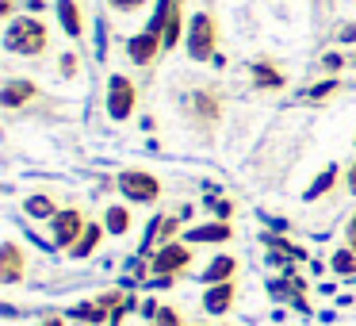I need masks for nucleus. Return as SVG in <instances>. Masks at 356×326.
I'll list each match as a JSON object with an SVG mask.
<instances>
[{
  "mask_svg": "<svg viewBox=\"0 0 356 326\" xmlns=\"http://www.w3.org/2000/svg\"><path fill=\"white\" fill-rule=\"evenodd\" d=\"M4 47H8L12 54H27V58L42 54V50H47V27L31 16L12 20L8 31H4Z\"/></svg>",
  "mask_w": 356,
  "mask_h": 326,
  "instance_id": "nucleus-1",
  "label": "nucleus"
},
{
  "mask_svg": "<svg viewBox=\"0 0 356 326\" xmlns=\"http://www.w3.org/2000/svg\"><path fill=\"white\" fill-rule=\"evenodd\" d=\"M215 47H218V24L211 12H195L192 16V27H188V54L195 62H207L215 58Z\"/></svg>",
  "mask_w": 356,
  "mask_h": 326,
  "instance_id": "nucleus-2",
  "label": "nucleus"
},
{
  "mask_svg": "<svg viewBox=\"0 0 356 326\" xmlns=\"http://www.w3.org/2000/svg\"><path fill=\"white\" fill-rule=\"evenodd\" d=\"M134 100H138L134 81L123 77V73H115V77L108 81V116L111 119H131L134 116Z\"/></svg>",
  "mask_w": 356,
  "mask_h": 326,
  "instance_id": "nucleus-3",
  "label": "nucleus"
},
{
  "mask_svg": "<svg viewBox=\"0 0 356 326\" xmlns=\"http://www.w3.org/2000/svg\"><path fill=\"white\" fill-rule=\"evenodd\" d=\"M119 188H123V196H131V200H138V203H154L157 196H161V180H157L154 173H142V169L119 173Z\"/></svg>",
  "mask_w": 356,
  "mask_h": 326,
  "instance_id": "nucleus-4",
  "label": "nucleus"
},
{
  "mask_svg": "<svg viewBox=\"0 0 356 326\" xmlns=\"http://www.w3.org/2000/svg\"><path fill=\"white\" fill-rule=\"evenodd\" d=\"M188 265H192V249H188L184 242H165L154 254V272H161V277L180 272V269H188Z\"/></svg>",
  "mask_w": 356,
  "mask_h": 326,
  "instance_id": "nucleus-5",
  "label": "nucleus"
},
{
  "mask_svg": "<svg viewBox=\"0 0 356 326\" xmlns=\"http://www.w3.org/2000/svg\"><path fill=\"white\" fill-rule=\"evenodd\" d=\"M85 215H81L77 208H65V211H58L54 215V238H58V246H77L81 242V234H85Z\"/></svg>",
  "mask_w": 356,
  "mask_h": 326,
  "instance_id": "nucleus-6",
  "label": "nucleus"
},
{
  "mask_svg": "<svg viewBox=\"0 0 356 326\" xmlns=\"http://www.w3.org/2000/svg\"><path fill=\"white\" fill-rule=\"evenodd\" d=\"M188 108H192V116L200 119L203 127L218 123V116H222V100H218L215 88H200V93H195L192 100H188Z\"/></svg>",
  "mask_w": 356,
  "mask_h": 326,
  "instance_id": "nucleus-7",
  "label": "nucleus"
},
{
  "mask_svg": "<svg viewBox=\"0 0 356 326\" xmlns=\"http://www.w3.org/2000/svg\"><path fill=\"white\" fill-rule=\"evenodd\" d=\"M161 47H165V39H161L157 31H149V27H146L142 35H134V39H131V58H134L138 65H149V62L157 58V50H161Z\"/></svg>",
  "mask_w": 356,
  "mask_h": 326,
  "instance_id": "nucleus-8",
  "label": "nucleus"
},
{
  "mask_svg": "<svg viewBox=\"0 0 356 326\" xmlns=\"http://www.w3.org/2000/svg\"><path fill=\"white\" fill-rule=\"evenodd\" d=\"M19 277H24V254H19L16 242H4V249H0V280L16 284Z\"/></svg>",
  "mask_w": 356,
  "mask_h": 326,
  "instance_id": "nucleus-9",
  "label": "nucleus"
},
{
  "mask_svg": "<svg viewBox=\"0 0 356 326\" xmlns=\"http://www.w3.org/2000/svg\"><path fill=\"white\" fill-rule=\"evenodd\" d=\"M230 300H234V284H230V280H222V284H211V288H207V295H203V307H207L211 315H222V311L230 307Z\"/></svg>",
  "mask_w": 356,
  "mask_h": 326,
  "instance_id": "nucleus-10",
  "label": "nucleus"
},
{
  "mask_svg": "<svg viewBox=\"0 0 356 326\" xmlns=\"http://www.w3.org/2000/svg\"><path fill=\"white\" fill-rule=\"evenodd\" d=\"M31 96H35L31 81H8V85H4V93H0V100H4V108H24Z\"/></svg>",
  "mask_w": 356,
  "mask_h": 326,
  "instance_id": "nucleus-11",
  "label": "nucleus"
},
{
  "mask_svg": "<svg viewBox=\"0 0 356 326\" xmlns=\"http://www.w3.org/2000/svg\"><path fill=\"white\" fill-rule=\"evenodd\" d=\"M284 70L280 65H272V62H257L253 65V85L257 88H284Z\"/></svg>",
  "mask_w": 356,
  "mask_h": 326,
  "instance_id": "nucleus-12",
  "label": "nucleus"
},
{
  "mask_svg": "<svg viewBox=\"0 0 356 326\" xmlns=\"http://www.w3.org/2000/svg\"><path fill=\"white\" fill-rule=\"evenodd\" d=\"M58 20H62V27H65L70 39H81V8H77V0H62V4H58Z\"/></svg>",
  "mask_w": 356,
  "mask_h": 326,
  "instance_id": "nucleus-13",
  "label": "nucleus"
},
{
  "mask_svg": "<svg viewBox=\"0 0 356 326\" xmlns=\"http://www.w3.org/2000/svg\"><path fill=\"white\" fill-rule=\"evenodd\" d=\"M104 231H108V226H100V223H88V226H85V234H81V242L73 246V257H88V254H92V249L100 246Z\"/></svg>",
  "mask_w": 356,
  "mask_h": 326,
  "instance_id": "nucleus-14",
  "label": "nucleus"
},
{
  "mask_svg": "<svg viewBox=\"0 0 356 326\" xmlns=\"http://www.w3.org/2000/svg\"><path fill=\"white\" fill-rule=\"evenodd\" d=\"M104 226H108V234H127L131 231V211L127 208H108V215H104Z\"/></svg>",
  "mask_w": 356,
  "mask_h": 326,
  "instance_id": "nucleus-15",
  "label": "nucleus"
},
{
  "mask_svg": "<svg viewBox=\"0 0 356 326\" xmlns=\"http://www.w3.org/2000/svg\"><path fill=\"white\" fill-rule=\"evenodd\" d=\"M230 238V226L226 223H215V226H200V231L188 234V242H226Z\"/></svg>",
  "mask_w": 356,
  "mask_h": 326,
  "instance_id": "nucleus-16",
  "label": "nucleus"
},
{
  "mask_svg": "<svg viewBox=\"0 0 356 326\" xmlns=\"http://www.w3.org/2000/svg\"><path fill=\"white\" fill-rule=\"evenodd\" d=\"M230 272H234V257H218V261L207 265L203 280H211V284H222V280H230Z\"/></svg>",
  "mask_w": 356,
  "mask_h": 326,
  "instance_id": "nucleus-17",
  "label": "nucleus"
},
{
  "mask_svg": "<svg viewBox=\"0 0 356 326\" xmlns=\"http://www.w3.org/2000/svg\"><path fill=\"white\" fill-rule=\"evenodd\" d=\"M333 180H337V165H330V169H325L322 177H318L314 185L307 188V200H318V196H325V192L333 188Z\"/></svg>",
  "mask_w": 356,
  "mask_h": 326,
  "instance_id": "nucleus-18",
  "label": "nucleus"
},
{
  "mask_svg": "<svg viewBox=\"0 0 356 326\" xmlns=\"http://www.w3.org/2000/svg\"><path fill=\"white\" fill-rule=\"evenodd\" d=\"M333 272L353 277L356 272V249H337V254H333Z\"/></svg>",
  "mask_w": 356,
  "mask_h": 326,
  "instance_id": "nucleus-19",
  "label": "nucleus"
},
{
  "mask_svg": "<svg viewBox=\"0 0 356 326\" xmlns=\"http://www.w3.org/2000/svg\"><path fill=\"white\" fill-rule=\"evenodd\" d=\"M27 215H35V219L58 215V211H54V200H50V196H31V200H27Z\"/></svg>",
  "mask_w": 356,
  "mask_h": 326,
  "instance_id": "nucleus-20",
  "label": "nucleus"
},
{
  "mask_svg": "<svg viewBox=\"0 0 356 326\" xmlns=\"http://www.w3.org/2000/svg\"><path fill=\"white\" fill-rule=\"evenodd\" d=\"M154 323H157V326H180V315H177L172 307H157V311H154Z\"/></svg>",
  "mask_w": 356,
  "mask_h": 326,
  "instance_id": "nucleus-21",
  "label": "nucleus"
},
{
  "mask_svg": "<svg viewBox=\"0 0 356 326\" xmlns=\"http://www.w3.org/2000/svg\"><path fill=\"white\" fill-rule=\"evenodd\" d=\"M330 93H337V81H325V85H314V88L307 93V100H325Z\"/></svg>",
  "mask_w": 356,
  "mask_h": 326,
  "instance_id": "nucleus-22",
  "label": "nucleus"
},
{
  "mask_svg": "<svg viewBox=\"0 0 356 326\" xmlns=\"http://www.w3.org/2000/svg\"><path fill=\"white\" fill-rule=\"evenodd\" d=\"M58 70H62L65 77H73V73H77V58H73V54H65L62 62H58Z\"/></svg>",
  "mask_w": 356,
  "mask_h": 326,
  "instance_id": "nucleus-23",
  "label": "nucleus"
},
{
  "mask_svg": "<svg viewBox=\"0 0 356 326\" xmlns=\"http://www.w3.org/2000/svg\"><path fill=\"white\" fill-rule=\"evenodd\" d=\"M111 8H119V12H134V8H142V0H108Z\"/></svg>",
  "mask_w": 356,
  "mask_h": 326,
  "instance_id": "nucleus-24",
  "label": "nucleus"
},
{
  "mask_svg": "<svg viewBox=\"0 0 356 326\" xmlns=\"http://www.w3.org/2000/svg\"><path fill=\"white\" fill-rule=\"evenodd\" d=\"M345 238H348V249H356V215L348 219V231H345Z\"/></svg>",
  "mask_w": 356,
  "mask_h": 326,
  "instance_id": "nucleus-25",
  "label": "nucleus"
},
{
  "mask_svg": "<svg viewBox=\"0 0 356 326\" xmlns=\"http://www.w3.org/2000/svg\"><path fill=\"white\" fill-rule=\"evenodd\" d=\"M348 192L356 196V165H353V169H348Z\"/></svg>",
  "mask_w": 356,
  "mask_h": 326,
  "instance_id": "nucleus-26",
  "label": "nucleus"
},
{
  "mask_svg": "<svg viewBox=\"0 0 356 326\" xmlns=\"http://www.w3.org/2000/svg\"><path fill=\"white\" fill-rule=\"evenodd\" d=\"M42 326H65V323H62V318L54 315V318H47V323H42Z\"/></svg>",
  "mask_w": 356,
  "mask_h": 326,
  "instance_id": "nucleus-27",
  "label": "nucleus"
}]
</instances>
